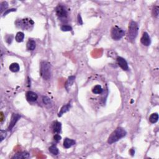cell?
<instances>
[{
  "instance_id": "cell-1",
  "label": "cell",
  "mask_w": 159,
  "mask_h": 159,
  "mask_svg": "<svg viewBox=\"0 0 159 159\" xmlns=\"http://www.w3.org/2000/svg\"><path fill=\"white\" fill-rule=\"evenodd\" d=\"M126 134H127V132H126V131L123 128H122V127H117L115 131H113L110 136L109 137V138H108V144H112L114 143V142H117L121 139L125 137Z\"/></svg>"
},
{
  "instance_id": "cell-2",
  "label": "cell",
  "mask_w": 159,
  "mask_h": 159,
  "mask_svg": "<svg viewBox=\"0 0 159 159\" xmlns=\"http://www.w3.org/2000/svg\"><path fill=\"white\" fill-rule=\"evenodd\" d=\"M40 75L45 80H48L51 76V66L49 62L44 61L40 63Z\"/></svg>"
},
{
  "instance_id": "cell-3",
  "label": "cell",
  "mask_w": 159,
  "mask_h": 159,
  "mask_svg": "<svg viewBox=\"0 0 159 159\" xmlns=\"http://www.w3.org/2000/svg\"><path fill=\"white\" fill-rule=\"evenodd\" d=\"M17 27L19 28L26 29V30L30 31L33 27L34 22L31 19L29 18H25V19H19L16 22Z\"/></svg>"
},
{
  "instance_id": "cell-4",
  "label": "cell",
  "mask_w": 159,
  "mask_h": 159,
  "mask_svg": "<svg viewBox=\"0 0 159 159\" xmlns=\"http://www.w3.org/2000/svg\"><path fill=\"white\" fill-rule=\"evenodd\" d=\"M139 27L137 22L131 21L129 26L128 30V39L129 41H134L138 34Z\"/></svg>"
},
{
  "instance_id": "cell-5",
  "label": "cell",
  "mask_w": 159,
  "mask_h": 159,
  "mask_svg": "<svg viewBox=\"0 0 159 159\" xmlns=\"http://www.w3.org/2000/svg\"><path fill=\"white\" fill-rule=\"evenodd\" d=\"M111 34L113 39L115 40H119L124 37L125 35V32L120 27L116 26L112 28Z\"/></svg>"
},
{
  "instance_id": "cell-6",
  "label": "cell",
  "mask_w": 159,
  "mask_h": 159,
  "mask_svg": "<svg viewBox=\"0 0 159 159\" xmlns=\"http://www.w3.org/2000/svg\"><path fill=\"white\" fill-rule=\"evenodd\" d=\"M56 14L60 19H65L68 16V12L66 8L62 4H58L56 8Z\"/></svg>"
},
{
  "instance_id": "cell-7",
  "label": "cell",
  "mask_w": 159,
  "mask_h": 159,
  "mask_svg": "<svg viewBox=\"0 0 159 159\" xmlns=\"http://www.w3.org/2000/svg\"><path fill=\"white\" fill-rule=\"evenodd\" d=\"M117 62L119 66L121 67L123 70H128L129 67L128 64H127V62H126V60L124 58L121 57H118L117 58Z\"/></svg>"
},
{
  "instance_id": "cell-8",
  "label": "cell",
  "mask_w": 159,
  "mask_h": 159,
  "mask_svg": "<svg viewBox=\"0 0 159 159\" xmlns=\"http://www.w3.org/2000/svg\"><path fill=\"white\" fill-rule=\"evenodd\" d=\"M140 42L143 45H145V46H149L150 45V43H151V40H150V37L149 36V34L147 32H145L143 33L141 39H140Z\"/></svg>"
},
{
  "instance_id": "cell-9",
  "label": "cell",
  "mask_w": 159,
  "mask_h": 159,
  "mask_svg": "<svg viewBox=\"0 0 159 159\" xmlns=\"http://www.w3.org/2000/svg\"><path fill=\"white\" fill-rule=\"evenodd\" d=\"M21 118V116L18 114H13L12 116V117H11V122L10 124H9V127H8V130L11 131V129L13 128L15 124H16V122H17L18 120Z\"/></svg>"
},
{
  "instance_id": "cell-10",
  "label": "cell",
  "mask_w": 159,
  "mask_h": 159,
  "mask_svg": "<svg viewBox=\"0 0 159 159\" xmlns=\"http://www.w3.org/2000/svg\"><path fill=\"white\" fill-rule=\"evenodd\" d=\"M37 98H38L37 95L33 91H28L26 93V99L30 102H34L37 100Z\"/></svg>"
},
{
  "instance_id": "cell-11",
  "label": "cell",
  "mask_w": 159,
  "mask_h": 159,
  "mask_svg": "<svg viewBox=\"0 0 159 159\" xmlns=\"http://www.w3.org/2000/svg\"><path fill=\"white\" fill-rule=\"evenodd\" d=\"M104 92L102 86L100 85H96L92 88V93L95 95H101Z\"/></svg>"
},
{
  "instance_id": "cell-12",
  "label": "cell",
  "mask_w": 159,
  "mask_h": 159,
  "mask_svg": "<svg viewBox=\"0 0 159 159\" xmlns=\"http://www.w3.org/2000/svg\"><path fill=\"white\" fill-rule=\"evenodd\" d=\"M29 154L27 152H19V153L15 154L14 155V157H13V158H17V159H26V158H29Z\"/></svg>"
},
{
  "instance_id": "cell-13",
  "label": "cell",
  "mask_w": 159,
  "mask_h": 159,
  "mask_svg": "<svg viewBox=\"0 0 159 159\" xmlns=\"http://www.w3.org/2000/svg\"><path fill=\"white\" fill-rule=\"evenodd\" d=\"M75 144V141L74 140L71 139L65 138L64 141H63V146H64L65 148L66 149L70 148V147L74 145Z\"/></svg>"
},
{
  "instance_id": "cell-14",
  "label": "cell",
  "mask_w": 159,
  "mask_h": 159,
  "mask_svg": "<svg viewBox=\"0 0 159 159\" xmlns=\"http://www.w3.org/2000/svg\"><path fill=\"white\" fill-rule=\"evenodd\" d=\"M52 129H53L54 133H56V134L60 133V132H61V129H62L61 123L59 122H57V121L54 122L53 125H52Z\"/></svg>"
},
{
  "instance_id": "cell-15",
  "label": "cell",
  "mask_w": 159,
  "mask_h": 159,
  "mask_svg": "<svg viewBox=\"0 0 159 159\" xmlns=\"http://www.w3.org/2000/svg\"><path fill=\"white\" fill-rule=\"evenodd\" d=\"M70 106H71L70 105V103H68V104H66V105H64V106H62L61 109H60V112L58 113V117H61V116L63 115L64 113H67V111H69L70 109Z\"/></svg>"
},
{
  "instance_id": "cell-16",
  "label": "cell",
  "mask_w": 159,
  "mask_h": 159,
  "mask_svg": "<svg viewBox=\"0 0 159 159\" xmlns=\"http://www.w3.org/2000/svg\"><path fill=\"white\" fill-rule=\"evenodd\" d=\"M75 76H71L68 78V80H67L66 82V84H65V88H66L67 90H68L70 86L73 85V82L75 81Z\"/></svg>"
},
{
  "instance_id": "cell-17",
  "label": "cell",
  "mask_w": 159,
  "mask_h": 159,
  "mask_svg": "<svg viewBox=\"0 0 159 159\" xmlns=\"http://www.w3.org/2000/svg\"><path fill=\"white\" fill-rule=\"evenodd\" d=\"M36 42L32 39H29L27 43V49L29 50H34L36 48Z\"/></svg>"
},
{
  "instance_id": "cell-18",
  "label": "cell",
  "mask_w": 159,
  "mask_h": 159,
  "mask_svg": "<svg viewBox=\"0 0 159 159\" xmlns=\"http://www.w3.org/2000/svg\"><path fill=\"white\" fill-rule=\"evenodd\" d=\"M158 120V115L157 113H153L149 117V121L151 123H155Z\"/></svg>"
},
{
  "instance_id": "cell-19",
  "label": "cell",
  "mask_w": 159,
  "mask_h": 159,
  "mask_svg": "<svg viewBox=\"0 0 159 159\" xmlns=\"http://www.w3.org/2000/svg\"><path fill=\"white\" fill-rule=\"evenodd\" d=\"M24 38V34L22 32H18L16 35V40L17 42H21L23 41Z\"/></svg>"
},
{
  "instance_id": "cell-20",
  "label": "cell",
  "mask_w": 159,
  "mask_h": 159,
  "mask_svg": "<svg viewBox=\"0 0 159 159\" xmlns=\"http://www.w3.org/2000/svg\"><path fill=\"white\" fill-rule=\"evenodd\" d=\"M9 70L13 72H17L19 70V65L17 63H11L9 66Z\"/></svg>"
},
{
  "instance_id": "cell-21",
  "label": "cell",
  "mask_w": 159,
  "mask_h": 159,
  "mask_svg": "<svg viewBox=\"0 0 159 159\" xmlns=\"http://www.w3.org/2000/svg\"><path fill=\"white\" fill-rule=\"evenodd\" d=\"M49 151L51 154H53L54 155H57L58 154V149L55 145H52L49 147Z\"/></svg>"
},
{
  "instance_id": "cell-22",
  "label": "cell",
  "mask_w": 159,
  "mask_h": 159,
  "mask_svg": "<svg viewBox=\"0 0 159 159\" xmlns=\"http://www.w3.org/2000/svg\"><path fill=\"white\" fill-rule=\"evenodd\" d=\"M61 30L62 31H65V32H67V31H71L72 30V27L68 25H63L61 27Z\"/></svg>"
},
{
  "instance_id": "cell-23",
  "label": "cell",
  "mask_w": 159,
  "mask_h": 159,
  "mask_svg": "<svg viewBox=\"0 0 159 159\" xmlns=\"http://www.w3.org/2000/svg\"><path fill=\"white\" fill-rule=\"evenodd\" d=\"M158 11H159V8L158 6H154L153 9V15L155 17H157L158 15Z\"/></svg>"
},
{
  "instance_id": "cell-24",
  "label": "cell",
  "mask_w": 159,
  "mask_h": 159,
  "mask_svg": "<svg viewBox=\"0 0 159 159\" xmlns=\"http://www.w3.org/2000/svg\"><path fill=\"white\" fill-rule=\"evenodd\" d=\"M6 132L5 131L1 130V132H0V138H1V141L6 137Z\"/></svg>"
},
{
  "instance_id": "cell-25",
  "label": "cell",
  "mask_w": 159,
  "mask_h": 159,
  "mask_svg": "<svg viewBox=\"0 0 159 159\" xmlns=\"http://www.w3.org/2000/svg\"><path fill=\"white\" fill-rule=\"evenodd\" d=\"M61 139H62L61 136H60V135H58V134H55V135L54 136V140H55V141H56V142L60 141V140H61Z\"/></svg>"
},
{
  "instance_id": "cell-26",
  "label": "cell",
  "mask_w": 159,
  "mask_h": 159,
  "mask_svg": "<svg viewBox=\"0 0 159 159\" xmlns=\"http://www.w3.org/2000/svg\"><path fill=\"white\" fill-rule=\"evenodd\" d=\"M4 2H3V3L1 4V13H3V11H4V10L6 11V8H8V3L6 4L5 6H4Z\"/></svg>"
},
{
  "instance_id": "cell-27",
  "label": "cell",
  "mask_w": 159,
  "mask_h": 159,
  "mask_svg": "<svg viewBox=\"0 0 159 159\" xmlns=\"http://www.w3.org/2000/svg\"><path fill=\"white\" fill-rule=\"evenodd\" d=\"M43 101L45 104H48V103L50 102V99H49V98H48L47 97H44Z\"/></svg>"
},
{
  "instance_id": "cell-28",
  "label": "cell",
  "mask_w": 159,
  "mask_h": 159,
  "mask_svg": "<svg viewBox=\"0 0 159 159\" xmlns=\"http://www.w3.org/2000/svg\"><path fill=\"white\" fill-rule=\"evenodd\" d=\"M78 23H79L80 24H83V21H82V19H81V16H80V14H78Z\"/></svg>"
},
{
  "instance_id": "cell-29",
  "label": "cell",
  "mask_w": 159,
  "mask_h": 159,
  "mask_svg": "<svg viewBox=\"0 0 159 159\" xmlns=\"http://www.w3.org/2000/svg\"><path fill=\"white\" fill-rule=\"evenodd\" d=\"M16 11V9H10V11H6V12L4 13V15H6V14H7V13H9V12H11V11Z\"/></svg>"
},
{
  "instance_id": "cell-30",
  "label": "cell",
  "mask_w": 159,
  "mask_h": 159,
  "mask_svg": "<svg viewBox=\"0 0 159 159\" xmlns=\"http://www.w3.org/2000/svg\"><path fill=\"white\" fill-rule=\"evenodd\" d=\"M131 154H132V155H133L134 153H135V151H134V150H133V149H131Z\"/></svg>"
}]
</instances>
